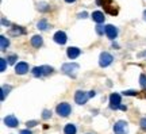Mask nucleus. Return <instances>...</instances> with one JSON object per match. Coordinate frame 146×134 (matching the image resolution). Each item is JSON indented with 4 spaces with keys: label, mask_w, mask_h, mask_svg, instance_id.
Returning a JSON list of instances; mask_svg holds the SVG:
<instances>
[{
    "label": "nucleus",
    "mask_w": 146,
    "mask_h": 134,
    "mask_svg": "<svg viewBox=\"0 0 146 134\" xmlns=\"http://www.w3.org/2000/svg\"><path fill=\"white\" fill-rule=\"evenodd\" d=\"M92 19L96 23H102V22H104V14L100 12V11H95L94 14H92Z\"/></svg>",
    "instance_id": "nucleus-13"
},
{
    "label": "nucleus",
    "mask_w": 146,
    "mask_h": 134,
    "mask_svg": "<svg viewBox=\"0 0 146 134\" xmlns=\"http://www.w3.org/2000/svg\"><path fill=\"white\" fill-rule=\"evenodd\" d=\"M89 98V93L84 92V91H76L74 93V102L77 104H85Z\"/></svg>",
    "instance_id": "nucleus-6"
},
{
    "label": "nucleus",
    "mask_w": 146,
    "mask_h": 134,
    "mask_svg": "<svg viewBox=\"0 0 146 134\" xmlns=\"http://www.w3.org/2000/svg\"><path fill=\"white\" fill-rule=\"evenodd\" d=\"M96 31H98V34H99V35H102V34H103V33H106V27H103V26H96Z\"/></svg>",
    "instance_id": "nucleus-24"
},
{
    "label": "nucleus",
    "mask_w": 146,
    "mask_h": 134,
    "mask_svg": "<svg viewBox=\"0 0 146 134\" xmlns=\"http://www.w3.org/2000/svg\"><path fill=\"white\" fill-rule=\"evenodd\" d=\"M139 84H141L142 88L146 89V76L145 75H141V76H139Z\"/></svg>",
    "instance_id": "nucleus-20"
},
{
    "label": "nucleus",
    "mask_w": 146,
    "mask_h": 134,
    "mask_svg": "<svg viewBox=\"0 0 146 134\" xmlns=\"http://www.w3.org/2000/svg\"><path fill=\"white\" fill-rule=\"evenodd\" d=\"M106 34H107V37L110 39H115L116 35H118V29L115 26H112V25H107L106 26Z\"/></svg>",
    "instance_id": "nucleus-10"
},
{
    "label": "nucleus",
    "mask_w": 146,
    "mask_h": 134,
    "mask_svg": "<svg viewBox=\"0 0 146 134\" xmlns=\"http://www.w3.org/2000/svg\"><path fill=\"white\" fill-rule=\"evenodd\" d=\"M36 26H38L39 30H46L47 29V22L45 21V19H41V21L38 22V25H36Z\"/></svg>",
    "instance_id": "nucleus-19"
},
{
    "label": "nucleus",
    "mask_w": 146,
    "mask_h": 134,
    "mask_svg": "<svg viewBox=\"0 0 146 134\" xmlns=\"http://www.w3.org/2000/svg\"><path fill=\"white\" fill-rule=\"evenodd\" d=\"M143 18H145V21H146V11L143 12Z\"/></svg>",
    "instance_id": "nucleus-34"
},
{
    "label": "nucleus",
    "mask_w": 146,
    "mask_h": 134,
    "mask_svg": "<svg viewBox=\"0 0 146 134\" xmlns=\"http://www.w3.org/2000/svg\"><path fill=\"white\" fill-rule=\"evenodd\" d=\"M4 123L8 126V127H16L18 126V119H16V117H14V115H8V117H5L4 118Z\"/></svg>",
    "instance_id": "nucleus-11"
},
{
    "label": "nucleus",
    "mask_w": 146,
    "mask_h": 134,
    "mask_svg": "<svg viewBox=\"0 0 146 134\" xmlns=\"http://www.w3.org/2000/svg\"><path fill=\"white\" fill-rule=\"evenodd\" d=\"M45 3H41V4H39V8H41V11H46V10H49V7H45Z\"/></svg>",
    "instance_id": "nucleus-28"
},
{
    "label": "nucleus",
    "mask_w": 146,
    "mask_h": 134,
    "mask_svg": "<svg viewBox=\"0 0 146 134\" xmlns=\"http://www.w3.org/2000/svg\"><path fill=\"white\" fill-rule=\"evenodd\" d=\"M139 125H141V127L143 130H146V118H142L141 122H139Z\"/></svg>",
    "instance_id": "nucleus-25"
},
{
    "label": "nucleus",
    "mask_w": 146,
    "mask_h": 134,
    "mask_svg": "<svg viewBox=\"0 0 146 134\" xmlns=\"http://www.w3.org/2000/svg\"><path fill=\"white\" fill-rule=\"evenodd\" d=\"M36 125V121H29L27 122V127H34Z\"/></svg>",
    "instance_id": "nucleus-26"
},
{
    "label": "nucleus",
    "mask_w": 146,
    "mask_h": 134,
    "mask_svg": "<svg viewBox=\"0 0 146 134\" xmlns=\"http://www.w3.org/2000/svg\"><path fill=\"white\" fill-rule=\"evenodd\" d=\"M80 49L78 47H74V46H70V47H68V50H66V54H68V57L69 58H76V57H78L80 56Z\"/></svg>",
    "instance_id": "nucleus-12"
},
{
    "label": "nucleus",
    "mask_w": 146,
    "mask_h": 134,
    "mask_svg": "<svg viewBox=\"0 0 146 134\" xmlns=\"http://www.w3.org/2000/svg\"><path fill=\"white\" fill-rule=\"evenodd\" d=\"M78 69H80V67H78V64H76V62H68V64H64L62 68H61V71H62L65 75L70 76V77H76Z\"/></svg>",
    "instance_id": "nucleus-1"
},
{
    "label": "nucleus",
    "mask_w": 146,
    "mask_h": 134,
    "mask_svg": "<svg viewBox=\"0 0 146 134\" xmlns=\"http://www.w3.org/2000/svg\"><path fill=\"white\" fill-rule=\"evenodd\" d=\"M125 95H129V96H134V95H137L135 91H125Z\"/></svg>",
    "instance_id": "nucleus-27"
},
{
    "label": "nucleus",
    "mask_w": 146,
    "mask_h": 134,
    "mask_svg": "<svg viewBox=\"0 0 146 134\" xmlns=\"http://www.w3.org/2000/svg\"><path fill=\"white\" fill-rule=\"evenodd\" d=\"M10 34L11 35H21V34H25V30H23L22 27L15 26L14 29H11L10 30Z\"/></svg>",
    "instance_id": "nucleus-18"
},
{
    "label": "nucleus",
    "mask_w": 146,
    "mask_h": 134,
    "mask_svg": "<svg viewBox=\"0 0 146 134\" xmlns=\"http://www.w3.org/2000/svg\"><path fill=\"white\" fill-rule=\"evenodd\" d=\"M114 133L115 134H127L129 133V123L126 121H118L114 125Z\"/></svg>",
    "instance_id": "nucleus-3"
},
{
    "label": "nucleus",
    "mask_w": 146,
    "mask_h": 134,
    "mask_svg": "<svg viewBox=\"0 0 146 134\" xmlns=\"http://www.w3.org/2000/svg\"><path fill=\"white\" fill-rule=\"evenodd\" d=\"M95 95H96V92H95V91H91V92H89V98H94Z\"/></svg>",
    "instance_id": "nucleus-32"
},
{
    "label": "nucleus",
    "mask_w": 146,
    "mask_h": 134,
    "mask_svg": "<svg viewBox=\"0 0 146 134\" xmlns=\"http://www.w3.org/2000/svg\"><path fill=\"white\" fill-rule=\"evenodd\" d=\"M19 134H31V131H30V130H21Z\"/></svg>",
    "instance_id": "nucleus-30"
},
{
    "label": "nucleus",
    "mask_w": 146,
    "mask_h": 134,
    "mask_svg": "<svg viewBox=\"0 0 146 134\" xmlns=\"http://www.w3.org/2000/svg\"><path fill=\"white\" fill-rule=\"evenodd\" d=\"M1 23H3V25H7V26L10 25V22H8V21H5V19H1Z\"/></svg>",
    "instance_id": "nucleus-31"
},
{
    "label": "nucleus",
    "mask_w": 146,
    "mask_h": 134,
    "mask_svg": "<svg viewBox=\"0 0 146 134\" xmlns=\"http://www.w3.org/2000/svg\"><path fill=\"white\" fill-rule=\"evenodd\" d=\"M110 107L112 110L120 108V95L119 93H111L110 95Z\"/></svg>",
    "instance_id": "nucleus-7"
},
{
    "label": "nucleus",
    "mask_w": 146,
    "mask_h": 134,
    "mask_svg": "<svg viewBox=\"0 0 146 134\" xmlns=\"http://www.w3.org/2000/svg\"><path fill=\"white\" fill-rule=\"evenodd\" d=\"M141 56H145V57H146V52H145V53H142V54H141Z\"/></svg>",
    "instance_id": "nucleus-35"
},
{
    "label": "nucleus",
    "mask_w": 146,
    "mask_h": 134,
    "mask_svg": "<svg viewBox=\"0 0 146 134\" xmlns=\"http://www.w3.org/2000/svg\"><path fill=\"white\" fill-rule=\"evenodd\" d=\"M5 67H7V62H5V58H0V72H4Z\"/></svg>",
    "instance_id": "nucleus-21"
},
{
    "label": "nucleus",
    "mask_w": 146,
    "mask_h": 134,
    "mask_svg": "<svg viewBox=\"0 0 146 134\" xmlns=\"http://www.w3.org/2000/svg\"><path fill=\"white\" fill-rule=\"evenodd\" d=\"M8 46H10V41H8V38H5V35H1L0 37V47H1V50L4 52Z\"/></svg>",
    "instance_id": "nucleus-16"
},
{
    "label": "nucleus",
    "mask_w": 146,
    "mask_h": 134,
    "mask_svg": "<svg viewBox=\"0 0 146 134\" xmlns=\"http://www.w3.org/2000/svg\"><path fill=\"white\" fill-rule=\"evenodd\" d=\"M8 64H15V61L18 60V56H15V54H11V56H8Z\"/></svg>",
    "instance_id": "nucleus-23"
},
{
    "label": "nucleus",
    "mask_w": 146,
    "mask_h": 134,
    "mask_svg": "<svg viewBox=\"0 0 146 134\" xmlns=\"http://www.w3.org/2000/svg\"><path fill=\"white\" fill-rule=\"evenodd\" d=\"M87 15H88L87 12H80V14H78V18H87Z\"/></svg>",
    "instance_id": "nucleus-29"
},
{
    "label": "nucleus",
    "mask_w": 146,
    "mask_h": 134,
    "mask_svg": "<svg viewBox=\"0 0 146 134\" xmlns=\"http://www.w3.org/2000/svg\"><path fill=\"white\" fill-rule=\"evenodd\" d=\"M56 111H57V114L60 115V117H68L69 114L72 113V107H70V104L69 103H60L57 106V108H56Z\"/></svg>",
    "instance_id": "nucleus-4"
},
{
    "label": "nucleus",
    "mask_w": 146,
    "mask_h": 134,
    "mask_svg": "<svg viewBox=\"0 0 146 134\" xmlns=\"http://www.w3.org/2000/svg\"><path fill=\"white\" fill-rule=\"evenodd\" d=\"M66 3H73V1H76V0H65Z\"/></svg>",
    "instance_id": "nucleus-33"
},
{
    "label": "nucleus",
    "mask_w": 146,
    "mask_h": 134,
    "mask_svg": "<svg viewBox=\"0 0 146 134\" xmlns=\"http://www.w3.org/2000/svg\"><path fill=\"white\" fill-rule=\"evenodd\" d=\"M112 61H114V57L111 56L110 53H107V52H103L102 54H100V57H99V65L102 68L108 67Z\"/></svg>",
    "instance_id": "nucleus-5"
},
{
    "label": "nucleus",
    "mask_w": 146,
    "mask_h": 134,
    "mask_svg": "<svg viewBox=\"0 0 146 134\" xmlns=\"http://www.w3.org/2000/svg\"><path fill=\"white\" fill-rule=\"evenodd\" d=\"M76 131H77V129L73 123H68L64 127V133L65 134H76Z\"/></svg>",
    "instance_id": "nucleus-15"
},
{
    "label": "nucleus",
    "mask_w": 146,
    "mask_h": 134,
    "mask_svg": "<svg viewBox=\"0 0 146 134\" xmlns=\"http://www.w3.org/2000/svg\"><path fill=\"white\" fill-rule=\"evenodd\" d=\"M10 91H11V85H3V87H1V98H0L1 102H3L5 99V96L10 93Z\"/></svg>",
    "instance_id": "nucleus-17"
},
{
    "label": "nucleus",
    "mask_w": 146,
    "mask_h": 134,
    "mask_svg": "<svg viewBox=\"0 0 146 134\" xmlns=\"http://www.w3.org/2000/svg\"><path fill=\"white\" fill-rule=\"evenodd\" d=\"M15 72L16 75H25L29 72V64L27 62H18L15 65Z\"/></svg>",
    "instance_id": "nucleus-9"
},
{
    "label": "nucleus",
    "mask_w": 146,
    "mask_h": 134,
    "mask_svg": "<svg viewBox=\"0 0 146 134\" xmlns=\"http://www.w3.org/2000/svg\"><path fill=\"white\" fill-rule=\"evenodd\" d=\"M50 117H52V111H50V110H43V113H42V118L49 119Z\"/></svg>",
    "instance_id": "nucleus-22"
},
{
    "label": "nucleus",
    "mask_w": 146,
    "mask_h": 134,
    "mask_svg": "<svg viewBox=\"0 0 146 134\" xmlns=\"http://www.w3.org/2000/svg\"><path fill=\"white\" fill-rule=\"evenodd\" d=\"M31 72H33V76H35V77H42V76L52 75V73L54 72V69H53L52 67H49V65H42V67H35Z\"/></svg>",
    "instance_id": "nucleus-2"
},
{
    "label": "nucleus",
    "mask_w": 146,
    "mask_h": 134,
    "mask_svg": "<svg viewBox=\"0 0 146 134\" xmlns=\"http://www.w3.org/2000/svg\"><path fill=\"white\" fill-rule=\"evenodd\" d=\"M42 43H43V39H42L41 35H34L31 38V45L34 47H41Z\"/></svg>",
    "instance_id": "nucleus-14"
},
{
    "label": "nucleus",
    "mask_w": 146,
    "mask_h": 134,
    "mask_svg": "<svg viewBox=\"0 0 146 134\" xmlns=\"http://www.w3.org/2000/svg\"><path fill=\"white\" fill-rule=\"evenodd\" d=\"M53 38H54V41L57 42V43H60V45H65L66 41H68V37H66V34H65L64 31H57Z\"/></svg>",
    "instance_id": "nucleus-8"
}]
</instances>
